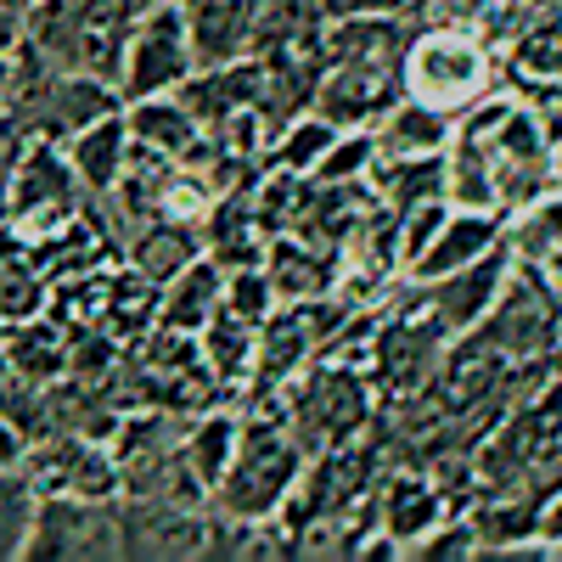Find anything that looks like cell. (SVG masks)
Here are the masks:
<instances>
[{
  "label": "cell",
  "instance_id": "obj_1",
  "mask_svg": "<svg viewBox=\"0 0 562 562\" xmlns=\"http://www.w3.org/2000/svg\"><path fill=\"white\" fill-rule=\"evenodd\" d=\"M445 198L456 209L512 214L557 186V135L518 85H501L467 108L445 140Z\"/></svg>",
  "mask_w": 562,
  "mask_h": 562
},
{
  "label": "cell",
  "instance_id": "obj_2",
  "mask_svg": "<svg viewBox=\"0 0 562 562\" xmlns=\"http://www.w3.org/2000/svg\"><path fill=\"white\" fill-rule=\"evenodd\" d=\"M411 18L400 12H355L333 18L321 34V74H315V113L338 130H371L405 97V45Z\"/></svg>",
  "mask_w": 562,
  "mask_h": 562
},
{
  "label": "cell",
  "instance_id": "obj_3",
  "mask_svg": "<svg viewBox=\"0 0 562 562\" xmlns=\"http://www.w3.org/2000/svg\"><path fill=\"white\" fill-rule=\"evenodd\" d=\"M304 467H310V456L288 434V422L265 416V411H243V439L231 450L220 484L209 490V512L237 518V524H270L293 501Z\"/></svg>",
  "mask_w": 562,
  "mask_h": 562
},
{
  "label": "cell",
  "instance_id": "obj_4",
  "mask_svg": "<svg viewBox=\"0 0 562 562\" xmlns=\"http://www.w3.org/2000/svg\"><path fill=\"white\" fill-rule=\"evenodd\" d=\"M506 63L473 23H416L405 45V97L428 102L450 119L479 108L490 90H501Z\"/></svg>",
  "mask_w": 562,
  "mask_h": 562
},
{
  "label": "cell",
  "instance_id": "obj_5",
  "mask_svg": "<svg viewBox=\"0 0 562 562\" xmlns=\"http://www.w3.org/2000/svg\"><path fill=\"white\" fill-rule=\"evenodd\" d=\"M147 7L153 0H29L23 40L57 68L119 79L124 40Z\"/></svg>",
  "mask_w": 562,
  "mask_h": 562
},
{
  "label": "cell",
  "instance_id": "obj_6",
  "mask_svg": "<svg viewBox=\"0 0 562 562\" xmlns=\"http://www.w3.org/2000/svg\"><path fill=\"white\" fill-rule=\"evenodd\" d=\"M85 209H97V198L79 186V175H74V164L57 140H29L12 158V169L0 175V220H7L12 237H23L29 248L57 243Z\"/></svg>",
  "mask_w": 562,
  "mask_h": 562
},
{
  "label": "cell",
  "instance_id": "obj_7",
  "mask_svg": "<svg viewBox=\"0 0 562 562\" xmlns=\"http://www.w3.org/2000/svg\"><path fill=\"white\" fill-rule=\"evenodd\" d=\"M479 333L512 360H562V304L551 293V281L540 265H512L506 288L495 293L490 315L479 321Z\"/></svg>",
  "mask_w": 562,
  "mask_h": 562
},
{
  "label": "cell",
  "instance_id": "obj_8",
  "mask_svg": "<svg viewBox=\"0 0 562 562\" xmlns=\"http://www.w3.org/2000/svg\"><path fill=\"white\" fill-rule=\"evenodd\" d=\"M198 57H192V34H186V12L180 0H153L147 12L135 18L124 57H119V97L140 102V97H164L192 79Z\"/></svg>",
  "mask_w": 562,
  "mask_h": 562
},
{
  "label": "cell",
  "instance_id": "obj_9",
  "mask_svg": "<svg viewBox=\"0 0 562 562\" xmlns=\"http://www.w3.org/2000/svg\"><path fill=\"white\" fill-rule=\"evenodd\" d=\"M29 557H45V562L119 557V518H113V501L45 490V495H40V512H34Z\"/></svg>",
  "mask_w": 562,
  "mask_h": 562
},
{
  "label": "cell",
  "instance_id": "obj_10",
  "mask_svg": "<svg viewBox=\"0 0 562 562\" xmlns=\"http://www.w3.org/2000/svg\"><path fill=\"white\" fill-rule=\"evenodd\" d=\"M119 557H203L209 506H175L153 495H113Z\"/></svg>",
  "mask_w": 562,
  "mask_h": 562
},
{
  "label": "cell",
  "instance_id": "obj_11",
  "mask_svg": "<svg viewBox=\"0 0 562 562\" xmlns=\"http://www.w3.org/2000/svg\"><path fill=\"white\" fill-rule=\"evenodd\" d=\"M512 265H518V259H512V248L501 243V248H490L484 259L461 265V270H450V276H439V281H411V276H405V293H411V304L428 310L445 333H473V326L490 315L495 293L506 288Z\"/></svg>",
  "mask_w": 562,
  "mask_h": 562
},
{
  "label": "cell",
  "instance_id": "obj_12",
  "mask_svg": "<svg viewBox=\"0 0 562 562\" xmlns=\"http://www.w3.org/2000/svg\"><path fill=\"white\" fill-rule=\"evenodd\" d=\"M445 518H450V506H445L439 484L428 479V467H411V461L400 467L394 461L383 473V484H378V529L389 540H400L405 557H411V546L428 540Z\"/></svg>",
  "mask_w": 562,
  "mask_h": 562
},
{
  "label": "cell",
  "instance_id": "obj_13",
  "mask_svg": "<svg viewBox=\"0 0 562 562\" xmlns=\"http://www.w3.org/2000/svg\"><path fill=\"white\" fill-rule=\"evenodd\" d=\"M186 34H192V57L198 68H220L254 57V34H259V0H180Z\"/></svg>",
  "mask_w": 562,
  "mask_h": 562
},
{
  "label": "cell",
  "instance_id": "obj_14",
  "mask_svg": "<svg viewBox=\"0 0 562 562\" xmlns=\"http://www.w3.org/2000/svg\"><path fill=\"white\" fill-rule=\"evenodd\" d=\"M0 349H7L12 371L29 389H52L68 378L74 366V326L63 315H23L12 326H0Z\"/></svg>",
  "mask_w": 562,
  "mask_h": 562
},
{
  "label": "cell",
  "instance_id": "obj_15",
  "mask_svg": "<svg viewBox=\"0 0 562 562\" xmlns=\"http://www.w3.org/2000/svg\"><path fill=\"white\" fill-rule=\"evenodd\" d=\"M259 265L270 276L276 304H310V299H326L338 288V248H321L310 237H293V231L270 237Z\"/></svg>",
  "mask_w": 562,
  "mask_h": 562
},
{
  "label": "cell",
  "instance_id": "obj_16",
  "mask_svg": "<svg viewBox=\"0 0 562 562\" xmlns=\"http://www.w3.org/2000/svg\"><path fill=\"white\" fill-rule=\"evenodd\" d=\"M501 243H506V220H501V214L456 209V203H450V214H445V225H439V237L422 248V259H416L405 276H411V281H439V276H450V270H461V265L484 259V254L501 248Z\"/></svg>",
  "mask_w": 562,
  "mask_h": 562
},
{
  "label": "cell",
  "instance_id": "obj_17",
  "mask_svg": "<svg viewBox=\"0 0 562 562\" xmlns=\"http://www.w3.org/2000/svg\"><path fill=\"white\" fill-rule=\"evenodd\" d=\"M203 231V254L220 265V270H243V265H259L265 248H270V231L259 225L254 214V186L248 192H225L209 203V214L198 220Z\"/></svg>",
  "mask_w": 562,
  "mask_h": 562
},
{
  "label": "cell",
  "instance_id": "obj_18",
  "mask_svg": "<svg viewBox=\"0 0 562 562\" xmlns=\"http://www.w3.org/2000/svg\"><path fill=\"white\" fill-rule=\"evenodd\" d=\"M124 124H130V140H140L147 153H164L175 164H192L203 153V124L186 113V102L175 97V90L124 102Z\"/></svg>",
  "mask_w": 562,
  "mask_h": 562
},
{
  "label": "cell",
  "instance_id": "obj_19",
  "mask_svg": "<svg viewBox=\"0 0 562 562\" xmlns=\"http://www.w3.org/2000/svg\"><path fill=\"white\" fill-rule=\"evenodd\" d=\"M63 153H68L79 186L102 203V198L113 192V180L124 175V164H130V124H124V108L108 113V119H97V124H85V130H74V135L63 140Z\"/></svg>",
  "mask_w": 562,
  "mask_h": 562
},
{
  "label": "cell",
  "instance_id": "obj_20",
  "mask_svg": "<svg viewBox=\"0 0 562 562\" xmlns=\"http://www.w3.org/2000/svg\"><path fill=\"white\" fill-rule=\"evenodd\" d=\"M225 304V270L203 254L192 259L180 276H169L158 288V326H169V333H203V326L214 321V310Z\"/></svg>",
  "mask_w": 562,
  "mask_h": 562
},
{
  "label": "cell",
  "instance_id": "obj_21",
  "mask_svg": "<svg viewBox=\"0 0 562 562\" xmlns=\"http://www.w3.org/2000/svg\"><path fill=\"white\" fill-rule=\"evenodd\" d=\"M198 349H203V366L214 371V383L225 394H243L248 378H254V360H259V321L220 304L214 321L198 333Z\"/></svg>",
  "mask_w": 562,
  "mask_h": 562
},
{
  "label": "cell",
  "instance_id": "obj_22",
  "mask_svg": "<svg viewBox=\"0 0 562 562\" xmlns=\"http://www.w3.org/2000/svg\"><path fill=\"white\" fill-rule=\"evenodd\" d=\"M124 259H130V270H140L147 281L164 288L169 276H180L192 259H203V231L186 220H153V225H140L124 237Z\"/></svg>",
  "mask_w": 562,
  "mask_h": 562
},
{
  "label": "cell",
  "instance_id": "obj_23",
  "mask_svg": "<svg viewBox=\"0 0 562 562\" xmlns=\"http://www.w3.org/2000/svg\"><path fill=\"white\" fill-rule=\"evenodd\" d=\"M366 186H371V198H378V203L400 220L405 209H422V203L445 198V158H439V153H434V158H389V153H378ZM445 203H450V198H445Z\"/></svg>",
  "mask_w": 562,
  "mask_h": 562
},
{
  "label": "cell",
  "instance_id": "obj_24",
  "mask_svg": "<svg viewBox=\"0 0 562 562\" xmlns=\"http://www.w3.org/2000/svg\"><path fill=\"white\" fill-rule=\"evenodd\" d=\"M450 124H456L450 113L416 102V97H400L378 124H371V135H378V153H389V158H434V153H445Z\"/></svg>",
  "mask_w": 562,
  "mask_h": 562
},
{
  "label": "cell",
  "instance_id": "obj_25",
  "mask_svg": "<svg viewBox=\"0 0 562 562\" xmlns=\"http://www.w3.org/2000/svg\"><path fill=\"white\" fill-rule=\"evenodd\" d=\"M237 439H243V411H225V405L198 411L180 428V456H186V467H192V479L203 490L220 484V473H225L231 450H237Z\"/></svg>",
  "mask_w": 562,
  "mask_h": 562
},
{
  "label": "cell",
  "instance_id": "obj_26",
  "mask_svg": "<svg viewBox=\"0 0 562 562\" xmlns=\"http://www.w3.org/2000/svg\"><path fill=\"white\" fill-rule=\"evenodd\" d=\"M506 248L518 265H551L562 254V180L506 214Z\"/></svg>",
  "mask_w": 562,
  "mask_h": 562
},
{
  "label": "cell",
  "instance_id": "obj_27",
  "mask_svg": "<svg viewBox=\"0 0 562 562\" xmlns=\"http://www.w3.org/2000/svg\"><path fill=\"white\" fill-rule=\"evenodd\" d=\"M512 85H562V12H535L506 57Z\"/></svg>",
  "mask_w": 562,
  "mask_h": 562
},
{
  "label": "cell",
  "instance_id": "obj_28",
  "mask_svg": "<svg viewBox=\"0 0 562 562\" xmlns=\"http://www.w3.org/2000/svg\"><path fill=\"white\" fill-rule=\"evenodd\" d=\"M40 495H45V490H40V479H34V467H29V461L0 467V562L29 557Z\"/></svg>",
  "mask_w": 562,
  "mask_h": 562
},
{
  "label": "cell",
  "instance_id": "obj_29",
  "mask_svg": "<svg viewBox=\"0 0 562 562\" xmlns=\"http://www.w3.org/2000/svg\"><path fill=\"white\" fill-rule=\"evenodd\" d=\"M338 140V124L321 119L315 108L288 119L276 135H270V153H265V169H288V175H315V164L326 158V147Z\"/></svg>",
  "mask_w": 562,
  "mask_h": 562
},
{
  "label": "cell",
  "instance_id": "obj_30",
  "mask_svg": "<svg viewBox=\"0 0 562 562\" xmlns=\"http://www.w3.org/2000/svg\"><path fill=\"white\" fill-rule=\"evenodd\" d=\"M371 164H378V135L371 130H338V140L326 147V158L315 164L310 180H326V186H344V180H366Z\"/></svg>",
  "mask_w": 562,
  "mask_h": 562
},
{
  "label": "cell",
  "instance_id": "obj_31",
  "mask_svg": "<svg viewBox=\"0 0 562 562\" xmlns=\"http://www.w3.org/2000/svg\"><path fill=\"white\" fill-rule=\"evenodd\" d=\"M225 310H237V315H248V321H265V315L276 310V293H270L265 265L225 270Z\"/></svg>",
  "mask_w": 562,
  "mask_h": 562
},
{
  "label": "cell",
  "instance_id": "obj_32",
  "mask_svg": "<svg viewBox=\"0 0 562 562\" xmlns=\"http://www.w3.org/2000/svg\"><path fill=\"white\" fill-rule=\"evenodd\" d=\"M445 214H450V203H445V198H434V203H422V209H405V214H400V259H405V270L422 259V248H428V243L439 237Z\"/></svg>",
  "mask_w": 562,
  "mask_h": 562
},
{
  "label": "cell",
  "instance_id": "obj_33",
  "mask_svg": "<svg viewBox=\"0 0 562 562\" xmlns=\"http://www.w3.org/2000/svg\"><path fill=\"white\" fill-rule=\"evenodd\" d=\"M321 7H326V18H355V12H400V18H411L416 0H321Z\"/></svg>",
  "mask_w": 562,
  "mask_h": 562
},
{
  "label": "cell",
  "instance_id": "obj_34",
  "mask_svg": "<svg viewBox=\"0 0 562 562\" xmlns=\"http://www.w3.org/2000/svg\"><path fill=\"white\" fill-rule=\"evenodd\" d=\"M18 461H29V434L0 411V467H18Z\"/></svg>",
  "mask_w": 562,
  "mask_h": 562
},
{
  "label": "cell",
  "instance_id": "obj_35",
  "mask_svg": "<svg viewBox=\"0 0 562 562\" xmlns=\"http://www.w3.org/2000/svg\"><path fill=\"white\" fill-rule=\"evenodd\" d=\"M18 40H23V7L18 0H0V57L18 52Z\"/></svg>",
  "mask_w": 562,
  "mask_h": 562
},
{
  "label": "cell",
  "instance_id": "obj_36",
  "mask_svg": "<svg viewBox=\"0 0 562 562\" xmlns=\"http://www.w3.org/2000/svg\"><path fill=\"white\" fill-rule=\"evenodd\" d=\"M7 79H12V52L0 57V102H7Z\"/></svg>",
  "mask_w": 562,
  "mask_h": 562
},
{
  "label": "cell",
  "instance_id": "obj_37",
  "mask_svg": "<svg viewBox=\"0 0 562 562\" xmlns=\"http://www.w3.org/2000/svg\"><path fill=\"white\" fill-rule=\"evenodd\" d=\"M557 394H562V378H557Z\"/></svg>",
  "mask_w": 562,
  "mask_h": 562
},
{
  "label": "cell",
  "instance_id": "obj_38",
  "mask_svg": "<svg viewBox=\"0 0 562 562\" xmlns=\"http://www.w3.org/2000/svg\"><path fill=\"white\" fill-rule=\"evenodd\" d=\"M23 12H29V0H23Z\"/></svg>",
  "mask_w": 562,
  "mask_h": 562
},
{
  "label": "cell",
  "instance_id": "obj_39",
  "mask_svg": "<svg viewBox=\"0 0 562 562\" xmlns=\"http://www.w3.org/2000/svg\"><path fill=\"white\" fill-rule=\"evenodd\" d=\"M18 7H23V0H18Z\"/></svg>",
  "mask_w": 562,
  "mask_h": 562
}]
</instances>
